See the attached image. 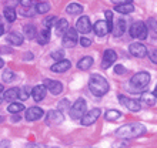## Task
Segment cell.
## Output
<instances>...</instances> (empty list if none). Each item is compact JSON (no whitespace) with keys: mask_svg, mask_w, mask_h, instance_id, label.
I'll list each match as a JSON object with an SVG mask.
<instances>
[{"mask_svg":"<svg viewBox=\"0 0 157 148\" xmlns=\"http://www.w3.org/2000/svg\"><path fill=\"white\" fill-rule=\"evenodd\" d=\"M146 132V127L140 123H132V124H124L120 128H117L116 135L120 138H136L140 137Z\"/></svg>","mask_w":157,"mask_h":148,"instance_id":"1","label":"cell"},{"mask_svg":"<svg viewBox=\"0 0 157 148\" xmlns=\"http://www.w3.org/2000/svg\"><path fill=\"white\" fill-rule=\"evenodd\" d=\"M89 88L96 97H103L109 91V83L100 74H93L89 80Z\"/></svg>","mask_w":157,"mask_h":148,"instance_id":"2","label":"cell"},{"mask_svg":"<svg viewBox=\"0 0 157 148\" xmlns=\"http://www.w3.org/2000/svg\"><path fill=\"white\" fill-rule=\"evenodd\" d=\"M150 83V74L147 71H140V73L134 74L130 80V84H132L133 88L136 90H140V88H144L147 84Z\"/></svg>","mask_w":157,"mask_h":148,"instance_id":"3","label":"cell"},{"mask_svg":"<svg viewBox=\"0 0 157 148\" xmlns=\"http://www.w3.org/2000/svg\"><path fill=\"white\" fill-rule=\"evenodd\" d=\"M86 110H87V103L83 98H78L70 107L69 111H70V117L73 120H80L83 115L86 114Z\"/></svg>","mask_w":157,"mask_h":148,"instance_id":"4","label":"cell"},{"mask_svg":"<svg viewBox=\"0 0 157 148\" xmlns=\"http://www.w3.org/2000/svg\"><path fill=\"white\" fill-rule=\"evenodd\" d=\"M147 27L143 21H134L130 27V36L134 37V39H139V40H144L147 37Z\"/></svg>","mask_w":157,"mask_h":148,"instance_id":"5","label":"cell"},{"mask_svg":"<svg viewBox=\"0 0 157 148\" xmlns=\"http://www.w3.org/2000/svg\"><path fill=\"white\" fill-rule=\"evenodd\" d=\"M78 41L77 39V30L76 29H67L66 33L63 34V40H62V44L66 47V49H71V47H75L76 43Z\"/></svg>","mask_w":157,"mask_h":148,"instance_id":"6","label":"cell"},{"mask_svg":"<svg viewBox=\"0 0 157 148\" xmlns=\"http://www.w3.org/2000/svg\"><path fill=\"white\" fill-rule=\"evenodd\" d=\"M64 117H63L62 111L59 110H50L47 114H46V124L47 125H57V124H62Z\"/></svg>","mask_w":157,"mask_h":148,"instance_id":"7","label":"cell"},{"mask_svg":"<svg viewBox=\"0 0 157 148\" xmlns=\"http://www.w3.org/2000/svg\"><path fill=\"white\" fill-rule=\"evenodd\" d=\"M100 108H93V110H90L89 113H86V114L83 115L82 118V125H91V124H94L96 121H97V118L100 117Z\"/></svg>","mask_w":157,"mask_h":148,"instance_id":"8","label":"cell"},{"mask_svg":"<svg viewBox=\"0 0 157 148\" xmlns=\"http://www.w3.org/2000/svg\"><path fill=\"white\" fill-rule=\"evenodd\" d=\"M128 51H130L132 56L139 57V58L147 56V49H146V46L141 44V43H132L130 47H128Z\"/></svg>","mask_w":157,"mask_h":148,"instance_id":"9","label":"cell"},{"mask_svg":"<svg viewBox=\"0 0 157 148\" xmlns=\"http://www.w3.org/2000/svg\"><path fill=\"white\" fill-rule=\"evenodd\" d=\"M43 86L46 88H49V91L53 95H57L63 91V84L60 81H54V80H50V78H46L43 81Z\"/></svg>","mask_w":157,"mask_h":148,"instance_id":"10","label":"cell"},{"mask_svg":"<svg viewBox=\"0 0 157 148\" xmlns=\"http://www.w3.org/2000/svg\"><path fill=\"white\" fill-rule=\"evenodd\" d=\"M76 30H77L78 33H82V34L89 33V31L91 30L90 19H89L87 16H82L77 20V23H76Z\"/></svg>","mask_w":157,"mask_h":148,"instance_id":"11","label":"cell"},{"mask_svg":"<svg viewBox=\"0 0 157 148\" xmlns=\"http://www.w3.org/2000/svg\"><path fill=\"white\" fill-rule=\"evenodd\" d=\"M119 101H120V104H123L124 107L130 111H140V108H141L139 101H136V100H133V98H128V97H124V95H120Z\"/></svg>","mask_w":157,"mask_h":148,"instance_id":"12","label":"cell"},{"mask_svg":"<svg viewBox=\"0 0 157 148\" xmlns=\"http://www.w3.org/2000/svg\"><path fill=\"white\" fill-rule=\"evenodd\" d=\"M116 58H117V54L114 50H112V49L106 50L103 56V61H101V68H109L113 63L116 61Z\"/></svg>","mask_w":157,"mask_h":148,"instance_id":"13","label":"cell"},{"mask_svg":"<svg viewBox=\"0 0 157 148\" xmlns=\"http://www.w3.org/2000/svg\"><path fill=\"white\" fill-rule=\"evenodd\" d=\"M43 110L40 107H30L29 110L26 111V120L27 121H37L43 117Z\"/></svg>","mask_w":157,"mask_h":148,"instance_id":"14","label":"cell"},{"mask_svg":"<svg viewBox=\"0 0 157 148\" xmlns=\"http://www.w3.org/2000/svg\"><path fill=\"white\" fill-rule=\"evenodd\" d=\"M70 66H71V63L69 60H62V61L54 63L53 66L50 67V70L53 71V73H64V71H67L70 68Z\"/></svg>","mask_w":157,"mask_h":148,"instance_id":"15","label":"cell"},{"mask_svg":"<svg viewBox=\"0 0 157 148\" xmlns=\"http://www.w3.org/2000/svg\"><path fill=\"white\" fill-rule=\"evenodd\" d=\"M124 31H126V21H124L123 19H119V20L113 21V30H112V33L114 34V36H116V37L123 36Z\"/></svg>","mask_w":157,"mask_h":148,"instance_id":"16","label":"cell"},{"mask_svg":"<svg viewBox=\"0 0 157 148\" xmlns=\"http://www.w3.org/2000/svg\"><path fill=\"white\" fill-rule=\"evenodd\" d=\"M46 93H47V88H46L43 84L36 86L34 88H32V95H33L34 101H41V100L46 97Z\"/></svg>","mask_w":157,"mask_h":148,"instance_id":"17","label":"cell"},{"mask_svg":"<svg viewBox=\"0 0 157 148\" xmlns=\"http://www.w3.org/2000/svg\"><path fill=\"white\" fill-rule=\"evenodd\" d=\"M93 30H94V33L97 34V36H100V37L106 36V34L109 33L107 24H106V21H104V20H99V21H96L94 26H93Z\"/></svg>","mask_w":157,"mask_h":148,"instance_id":"18","label":"cell"},{"mask_svg":"<svg viewBox=\"0 0 157 148\" xmlns=\"http://www.w3.org/2000/svg\"><path fill=\"white\" fill-rule=\"evenodd\" d=\"M140 100H141V103H144L146 105H149V107H153L157 103V97L153 93H149V91H147V93H143Z\"/></svg>","mask_w":157,"mask_h":148,"instance_id":"19","label":"cell"},{"mask_svg":"<svg viewBox=\"0 0 157 148\" xmlns=\"http://www.w3.org/2000/svg\"><path fill=\"white\" fill-rule=\"evenodd\" d=\"M19 90H20V88L14 87V88H10V90L4 91L3 93V100H6V101H9V103H13L16 98H19Z\"/></svg>","mask_w":157,"mask_h":148,"instance_id":"20","label":"cell"},{"mask_svg":"<svg viewBox=\"0 0 157 148\" xmlns=\"http://www.w3.org/2000/svg\"><path fill=\"white\" fill-rule=\"evenodd\" d=\"M23 39H25L23 34L17 33V31H12V33L7 36V41L13 46H20L21 43H23Z\"/></svg>","mask_w":157,"mask_h":148,"instance_id":"21","label":"cell"},{"mask_svg":"<svg viewBox=\"0 0 157 148\" xmlns=\"http://www.w3.org/2000/svg\"><path fill=\"white\" fill-rule=\"evenodd\" d=\"M93 63H94V60H93V57H90V56L82 57V60L77 63V68L78 70H89V68L93 66Z\"/></svg>","mask_w":157,"mask_h":148,"instance_id":"22","label":"cell"},{"mask_svg":"<svg viewBox=\"0 0 157 148\" xmlns=\"http://www.w3.org/2000/svg\"><path fill=\"white\" fill-rule=\"evenodd\" d=\"M23 33H25V37L29 39V40H33L34 37L37 36V30H36V26L33 24H26L23 26Z\"/></svg>","mask_w":157,"mask_h":148,"instance_id":"23","label":"cell"},{"mask_svg":"<svg viewBox=\"0 0 157 148\" xmlns=\"http://www.w3.org/2000/svg\"><path fill=\"white\" fill-rule=\"evenodd\" d=\"M83 12V6L78 3H70L66 7V13H69L70 16H76V14H80Z\"/></svg>","mask_w":157,"mask_h":148,"instance_id":"24","label":"cell"},{"mask_svg":"<svg viewBox=\"0 0 157 148\" xmlns=\"http://www.w3.org/2000/svg\"><path fill=\"white\" fill-rule=\"evenodd\" d=\"M36 39H37V43L39 44H47L49 43V40H50V31H49V29H44V30H41L40 33L36 36Z\"/></svg>","mask_w":157,"mask_h":148,"instance_id":"25","label":"cell"},{"mask_svg":"<svg viewBox=\"0 0 157 148\" xmlns=\"http://www.w3.org/2000/svg\"><path fill=\"white\" fill-rule=\"evenodd\" d=\"M67 29H69V21L66 19H60V20L56 21V31H57V34H64Z\"/></svg>","mask_w":157,"mask_h":148,"instance_id":"26","label":"cell"},{"mask_svg":"<svg viewBox=\"0 0 157 148\" xmlns=\"http://www.w3.org/2000/svg\"><path fill=\"white\" fill-rule=\"evenodd\" d=\"M147 33H150V36L153 37V39H157V21L154 19H150L147 21Z\"/></svg>","mask_w":157,"mask_h":148,"instance_id":"27","label":"cell"},{"mask_svg":"<svg viewBox=\"0 0 157 148\" xmlns=\"http://www.w3.org/2000/svg\"><path fill=\"white\" fill-rule=\"evenodd\" d=\"M121 117V113L117 110H109L106 114H104V118L107 120V121H116Z\"/></svg>","mask_w":157,"mask_h":148,"instance_id":"28","label":"cell"},{"mask_svg":"<svg viewBox=\"0 0 157 148\" xmlns=\"http://www.w3.org/2000/svg\"><path fill=\"white\" fill-rule=\"evenodd\" d=\"M134 10L132 3L128 4H120V6H116V12L121 13V14H128V13H132Z\"/></svg>","mask_w":157,"mask_h":148,"instance_id":"29","label":"cell"},{"mask_svg":"<svg viewBox=\"0 0 157 148\" xmlns=\"http://www.w3.org/2000/svg\"><path fill=\"white\" fill-rule=\"evenodd\" d=\"M50 10V4L47 3V2H39L37 4H36V12L39 13V14H44V13H47Z\"/></svg>","mask_w":157,"mask_h":148,"instance_id":"30","label":"cell"},{"mask_svg":"<svg viewBox=\"0 0 157 148\" xmlns=\"http://www.w3.org/2000/svg\"><path fill=\"white\" fill-rule=\"evenodd\" d=\"M4 17H6V20L10 21V23H13V21L16 20V10L14 9H10V7H6V10H4Z\"/></svg>","mask_w":157,"mask_h":148,"instance_id":"31","label":"cell"},{"mask_svg":"<svg viewBox=\"0 0 157 148\" xmlns=\"http://www.w3.org/2000/svg\"><path fill=\"white\" fill-rule=\"evenodd\" d=\"M21 110H25V105L20 104V103H12L7 107V111L9 113H12V114H17V113H20Z\"/></svg>","mask_w":157,"mask_h":148,"instance_id":"32","label":"cell"},{"mask_svg":"<svg viewBox=\"0 0 157 148\" xmlns=\"http://www.w3.org/2000/svg\"><path fill=\"white\" fill-rule=\"evenodd\" d=\"M106 24H107L109 31H112L113 30V13L110 10L106 12Z\"/></svg>","mask_w":157,"mask_h":148,"instance_id":"33","label":"cell"},{"mask_svg":"<svg viewBox=\"0 0 157 148\" xmlns=\"http://www.w3.org/2000/svg\"><path fill=\"white\" fill-rule=\"evenodd\" d=\"M50 57L54 58L56 61H62L63 57H64V51H63V50H54L53 53L50 54Z\"/></svg>","mask_w":157,"mask_h":148,"instance_id":"34","label":"cell"},{"mask_svg":"<svg viewBox=\"0 0 157 148\" xmlns=\"http://www.w3.org/2000/svg\"><path fill=\"white\" fill-rule=\"evenodd\" d=\"M14 78V73L12 70H4L3 73V81L4 83H12Z\"/></svg>","mask_w":157,"mask_h":148,"instance_id":"35","label":"cell"},{"mask_svg":"<svg viewBox=\"0 0 157 148\" xmlns=\"http://www.w3.org/2000/svg\"><path fill=\"white\" fill-rule=\"evenodd\" d=\"M29 95H30V91H29V87H25L23 90H19V98L20 100H27L29 98Z\"/></svg>","mask_w":157,"mask_h":148,"instance_id":"36","label":"cell"},{"mask_svg":"<svg viewBox=\"0 0 157 148\" xmlns=\"http://www.w3.org/2000/svg\"><path fill=\"white\" fill-rule=\"evenodd\" d=\"M39 3V0H20V4L23 7H36V4Z\"/></svg>","mask_w":157,"mask_h":148,"instance_id":"37","label":"cell"},{"mask_svg":"<svg viewBox=\"0 0 157 148\" xmlns=\"http://www.w3.org/2000/svg\"><path fill=\"white\" fill-rule=\"evenodd\" d=\"M63 110H70V104L67 100H62L59 103V111H63Z\"/></svg>","mask_w":157,"mask_h":148,"instance_id":"38","label":"cell"},{"mask_svg":"<svg viewBox=\"0 0 157 148\" xmlns=\"http://www.w3.org/2000/svg\"><path fill=\"white\" fill-rule=\"evenodd\" d=\"M56 21H57V19H56L54 16H52V17H49V19H46L43 23H44V26L47 27V29H50V27H52V26H53Z\"/></svg>","mask_w":157,"mask_h":148,"instance_id":"39","label":"cell"},{"mask_svg":"<svg viewBox=\"0 0 157 148\" xmlns=\"http://www.w3.org/2000/svg\"><path fill=\"white\" fill-rule=\"evenodd\" d=\"M34 13H36V12H33V9L25 7V9H23V12H21V16H25V17H33Z\"/></svg>","mask_w":157,"mask_h":148,"instance_id":"40","label":"cell"},{"mask_svg":"<svg viewBox=\"0 0 157 148\" xmlns=\"http://www.w3.org/2000/svg\"><path fill=\"white\" fill-rule=\"evenodd\" d=\"M78 41H80V44H82L83 47H90L91 46V40L90 39H86V37H82Z\"/></svg>","mask_w":157,"mask_h":148,"instance_id":"41","label":"cell"},{"mask_svg":"<svg viewBox=\"0 0 157 148\" xmlns=\"http://www.w3.org/2000/svg\"><path fill=\"white\" fill-rule=\"evenodd\" d=\"M20 3V0H6V6L10 9H14V6Z\"/></svg>","mask_w":157,"mask_h":148,"instance_id":"42","label":"cell"},{"mask_svg":"<svg viewBox=\"0 0 157 148\" xmlns=\"http://www.w3.org/2000/svg\"><path fill=\"white\" fill-rule=\"evenodd\" d=\"M149 56H150V60H151L154 64H157V50H151L149 53Z\"/></svg>","mask_w":157,"mask_h":148,"instance_id":"43","label":"cell"},{"mask_svg":"<svg viewBox=\"0 0 157 148\" xmlns=\"http://www.w3.org/2000/svg\"><path fill=\"white\" fill-rule=\"evenodd\" d=\"M114 73H116V74H120V76H121V74L126 73V68H124L121 64H119V66L114 67Z\"/></svg>","mask_w":157,"mask_h":148,"instance_id":"44","label":"cell"},{"mask_svg":"<svg viewBox=\"0 0 157 148\" xmlns=\"http://www.w3.org/2000/svg\"><path fill=\"white\" fill-rule=\"evenodd\" d=\"M112 2L116 4V6H120V4H128V3H132L133 0H112Z\"/></svg>","mask_w":157,"mask_h":148,"instance_id":"45","label":"cell"},{"mask_svg":"<svg viewBox=\"0 0 157 148\" xmlns=\"http://www.w3.org/2000/svg\"><path fill=\"white\" fill-rule=\"evenodd\" d=\"M113 148H128V145L124 141H119L116 144H113Z\"/></svg>","mask_w":157,"mask_h":148,"instance_id":"46","label":"cell"},{"mask_svg":"<svg viewBox=\"0 0 157 148\" xmlns=\"http://www.w3.org/2000/svg\"><path fill=\"white\" fill-rule=\"evenodd\" d=\"M23 57H25V60H29V61H30V60H33V54H32V53H26Z\"/></svg>","mask_w":157,"mask_h":148,"instance_id":"47","label":"cell"},{"mask_svg":"<svg viewBox=\"0 0 157 148\" xmlns=\"http://www.w3.org/2000/svg\"><path fill=\"white\" fill-rule=\"evenodd\" d=\"M9 145H10V142H9V141H3V142L0 144V148H9Z\"/></svg>","mask_w":157,"mask_h":148,"instance_id":"48","label":"cell"},{"mask_svg":"<svg viewBox=\"0 0 157 148\" xmlns=\"http://www.w3.org/2000/svg\"><path fill=\"white\" fill-rule=\"evenodd\" d=\"M3 66H4V60L0 57V68H3Z\"/></svg>","mask_w":157,"mask_h":148,"instance_id":"49","label":"cell"},{"mask_svg":"<svg viewBox=\"0 0 157 148\" xmlns=\"http://www.w3.org/2000/svg\"><path fill=\"white\" fill-rule=\"evenodd\" d=\"M19 120H20V117H19V115H14L12 118V121H19Z\"/></svg>","mask_w":157,"mask_h":148,"instance_id":"50","label":"cell"},{"mask_svg":"<svg viewBox=\"0 0 157 148\" xmlns=\"http://www.w3.org/2000/svg\"><path fill=\"white\" fill-rule=\"evenodd\" d=\"M3 31H4V27L2 24H0V36H2V34H3Z\"/></svg>","mask_w":157,"mask_h":148,"instance_id":"51","label":"cell"},{"mask_svg":"<svg viewBox=\"0 0 157 148\" xmlns=\"http://www.w3.org/2000/svg\"><path fill=\"white\" fill-rule=\"evenodd\" d=\"M2 93H3V84L0 83V95H2Z\"/></svg>","mask_w":157,"mask_h":148,"instance_id":"52","label":"cell"},{"mask_svg":"<svg viewBox=\"0 0 157 148\" xmlns=\"http://www.w3.org/2000/svg\"><path fill=\"white\" fill-rule=\"evenodd\" d=\"M3 121H4V117L3 115H0V123H3Z\"/></svg>","mask_w":157,"mask_h":148,"instance_id":"53","label":"cell"},{"mask_svg":"<svg viewBox=\"0 0 157 148\" xmlns=\"http://www.w3.org/2000/svg\"><path fill=\"white\" fill-rule=\"evenodd\" d=\"M153 94H154V95H156V97H157V86H156V88H154V93H153Z\"/></svg>","mask_w":157,"mask_h":148,"instance_id":"54","label":"cell"},{"mask_svg":"<svg viewBox=\"0 0 157 148\" xmlns=\"http://www.w3.org/2000/svg\"><path fill=\"white\" fill-rule=\"evenodd\" d=\"M0 103H2V95H0Z\"/></svg>","mask_w":157,"mask_h":148,"instance_id":"55","label":"cell"}]
</instances>
